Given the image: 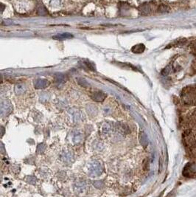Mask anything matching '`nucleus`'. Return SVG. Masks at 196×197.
<instances>
[{
	"mask_svg": "<svg viewBox=\"0 0 196 197\" xmlns=\"http://www.w3.org/2000/svg\"><path fill=\"white\" fill-rule=\"evenodd\" d=\"M72 34L69 33V32H65V33L56 35V36H53V39H55V40H57V41H64V40H66V39H72Z\"/></svg>",
	"mask_w": 196,
	"mask_h": 197,
	"instance_id": "nucleus-1",
	"label": "nucleus"
},
{
	"mask_svg": "<svg viewBox=\"0 0 196 197\" xmlns=\"http://www.w3.org/2000/svg\"><path fill=\"white\" fill-rule=\"evenodd\" d=\"M145 46L142 44H137L135 46H134L132 47L131 51L134 53H137V54H140V53H143L145 51Z\"/></svg>",
	"mask_w": 196,
	"mask_h": 197,
	"instance_id": "nucleus-2",
	"label": "nucleus"
},
{
	"mask_svg": "<svg viewBox=\"0 0 196 197\" xmlns=\"http://www.w3.org/2000/svg\"><path fill=\"white\" fill-rule=\"evenodd\" d=\"M48 84L47 81L44 80V79H39L36 81V83L35 82V86L38 88H43V87H47Z\"/></svg>",
	"mask_w": 196,
	"mask_h": 197,
	"instance_id": "nucleus-3",
	"label": "nucleus"
}]
</instances>
